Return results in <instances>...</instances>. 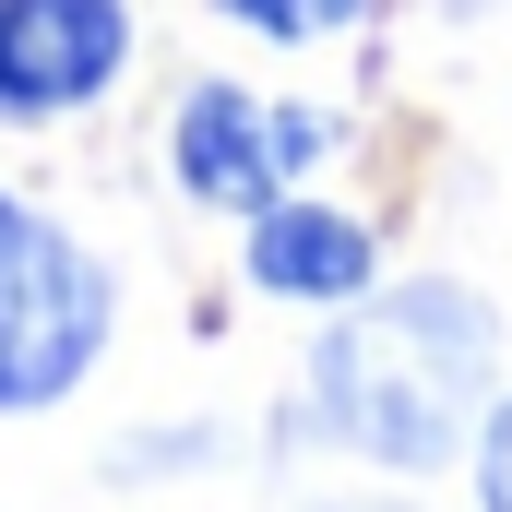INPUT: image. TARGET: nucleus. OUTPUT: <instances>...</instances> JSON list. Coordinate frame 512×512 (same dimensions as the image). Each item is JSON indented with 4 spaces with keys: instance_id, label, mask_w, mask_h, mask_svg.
<instances>
[{
    "instance_id": "nucleus-1",
    "label": "nucleus",
    "mask_w": 512,
    "mask_h": 512,
    "mask_svg": "<svg viewBox=\"0 0 512 512\" xmlns=\"http://www.w3.org/2000/svg\"><path fill=\"white\" fill-rule=\"evenodd\" d=\"M489 382H501V310L453 274H417L334 310L310 358V417L393 477H429L489 429Z\"/></svg>"
},
{
    "instance_id": "nucleus-2",
    "label": "nucleus",
    "mask_w": 512,
    "mask_h": 512,
    "mask_svg": "<svg viewBox=\"0 0 512 512\" xmlns=\"http://www.w3.org/2000/svg\"><path fill=\"white\" fill-rule=\"evenodd\" d=\"M108 262L84 251L48 203L0 191V417H48L60 393L108 358Z\"/></svg>"
},
{
    "instance_id": "nucleus-3",
    "label": "nucleus",
    "mask_w": 512,
    "mask_h": 512,
    "mask_svg": "<svg viewBox=\"0 0 512 512\" xmlns=\"http://www.w3.org/2000/svg\"><path fill=\"white\" fill-rule=\"evenodd\" d=\"M346 131L322 108H274L251 84H191L179 120H167V179L203 203V215H262L298 167H322Z\"/></svg>"
},
{
    "instance_id": "nucleus-4",
    "label": "nucleus",
    "mask_w": 512,
    "mask_h": 512,
    "mask_svg": "<svg viewBox=\"0 0 512 512\" xmlns=\"http://www.w3.org/2000/svg\"><path fill=\"white\" fill-rule=\"evenodd\" d=\"M131 0H0V120H72L131 72Z\"/></svg>"
},
{
    "instance_id": "nucleus-5",
    "label": "nucleus",
    "mask_w": 512,
    "mask_h": 512,
    "mask_svg": "<svg viewBox=\"0 0 512 512\" xmlns=\"http://www.w3.org/2000/svg\"><path fill=\"white\" fill-rule=\"evenodd\" d=\"M239 227H251V239H239V274H251L262 298H286V310H358V298L382 286V239H370V215H346V203L274 191Z\"/></svg>"
},
{
    "instance_id": "nucleus-6",
    "label": "nucleus",
    "mask_w": 512,
    "mask_h": 512,
    "mask_svg": "<svg viewBox=\"0 0 512 512\" xmlns=\"http://www.w3.org/2000/svg\"><path fill=\"white\" fill-rule=\"evenodd\" d=\"M239 36H262V48H322V36H346L370 0H215Z\"/></svg>"
},
{
    "instance_id": "nucleus-7",
    "label": "nucleus",
    "mask_w": 512,
    "mask_h": 512,
    "mask_svg": "<svg viewBox=\"0 0 512 512\" xmlns=\"http://www.w3.org/2000/svg\"><path fill=\"white\" fill-rule=\"evenodd\" d=\"M477 501L512 512V393L489 405V429H477Z\"/></svg>"
}]
</instances>
